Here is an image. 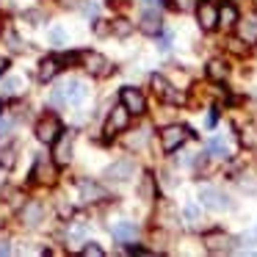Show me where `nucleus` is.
I'll return each instance as SVG.
<instances>
[{"label":"nucleus","instance_id":"obj_35","mask_svg":"<svg viewBox=\"0 0 257 257\" xmlns=\"http://www.w3.org/2000/svg\"><path fill=\"white\" fill-rule=\"evenodd\" d=\"M58 210H61V216H69V213H72V207H69V205H61Z\"/></svg>","mask_w":257,"mask_h":257},{"label":"nucleus","instance_id":"obj_16","mask_svg":"<svg viewBox=\"0 0 257 257\" xmlns=\"http://www.w3.org/2000/svg\"><path fill=\"white\" fill-rule=\"evenodd\" d=\"M78 188H80V196H83V202H102V199L108 196L102 185L89 183V180H80V183H78Z\"/></svg>","mask_w":257,"mask_h":257},{"label":"nucleus","instance_id":"obj_18","mask_svg":"<svg viewBox=\"0 0 257 257\" xmlns=\"http://www.w3.org/2000/svg\"><path fill=\"white\" fill-rule=\"evenodd\" d=\"M229 243H232V238L224 232H207L205 235V246L210 251H224V249H229Z\"/></svg>","mask_w":257,"mask_h":257},{"label":"nucleus","instance_id":"obj_24","mask_svg":"<svg viewBox=\"0 0 257 257\" xmlns=\"http://www.w3.org/2000/svg\"><path fill=\"white\" fill-rule=\"evenodd\" d=\"M207 152H210L213 158H227V155H229V152H227V144H224V139L207 141Z\"/></svg>","mask_w":257,"mask_h":257},{"label":"nucleus","instance_id":"obj_19","mask_svg":"<svg viewBox=\"0 0 257 257\" xmlns=\"http://www.w3.org/2000/svg\"><path fill=\"white\" fill-rule=\"evenodd\" d=\"M34 177H36V180H45V183H53V180H56V169L47 163V158H39V161H36Z\"/></svg>","mask_w":257,"mask_h":257},{"label":"nucleus","instance_id":"obj_32","mask_svg":"<svg viewBox=\"0 0 257 257\" xmlns=\"http://www.w3.org/2000/svg\"><path fill=\"white\" fill-rule=\"evenodd\" d=\"M83 12H86V14H91V17H94V14H97V6H94V3H86V6H83Z\"/></svg>","mask_w":257,"mask_h":257},{"label":"nucleus","instance_id":"obj_13","mask_svg":"<svg viewBox=\"0 0 257 257\" xmlns=\"http://www.w3.org/2000/svg\"><path fill=\"white\" fill-rule=\"evenodd\" d=\"M111 235L119 240V243H130V240L139 238V227H136L133 221H116L111 227Z\"/></svg>","mask_w":257,"mask_h":257},{"label":"nucleus","instance_id":"obj_25","mask_svg":"<svg viewBox=\"0 0 257 257\" xmlns=\"http://www.w3.org/2000/svg\"><path fill=\"white\" fill-rule=\"evenodd\" d=\"M0 166L3 169H12L14 166V150L9 147V150H0Z\"/></svg>","mask_w":257,"mask_h":257},{"label":"nucleus","instance_id":"obj_3","mask_svg":"<svg viewBox=\"0 0 257 257\" xmlns=\"http://www.w3.org/2000/svg\"><path fill=\"white\" fill-rule=\"evenodd\" d=\"M185 139H188V127H183V124H169V127L161 133L163 152H177L180 147L185 144Z\"/></svg>","mask_w":257,"mask_h":257},{"label":"nucleus","instance_id":"obj_14","mask_svg":"<svg viewBox=\"0 0 257 257\" xmlns=\"http://www.w3.org/2000/svg\"><path fill=\"white\" fill-rule=\"evenodd\" d=\"M150 83H152V89H155V94L161 97V100H169V102H180V100H183L180 94H174V91H172V83H169L163 75H152Z\"/></svg>","mask_w":257,"mask_h":257},{"label":"nucleus","instance_id":"obj_5","mask_svg":"<svg viewBox=\"0 0 257 257\" xmlns=\"http://www.w3.org/2000/svg\"><path fill=\"white\" fill-rule=\"evenodd\" d=\"M80 58H83V67L89 69V75H94V78H105V75L111 72V64H108V58L100 56V53L89 50V53H83Z\"/></svg>","mask_w":257,"mask_h":257},{"label":"nucleus","instance_id":"obj_1","mask_svg":"<svg viewBox=\"0 0 257 257\" xmlns=\"http://www.w3.org/2000/svg\"><path fill=\"white\" fill-rule=\"evenodd\" d=\"M72 147H75V133H64L58 136L56 141H53V163L56 166H67L69 161H72Z\"/></svg>","mask_w":257,"mask_h":257},{"label":"nucleus","instance_id":"obj_26","mask_svg":"<svg viewBox=\"0 0 257 257\" xmlns=\"http://www.w3.org/2000/svg\"><path fill=\"white\" fill-rule=\"evenodd\" d=\"M83 257H105V251H102L97 243H86L83 246Z\"/></svg>","mask_w":257,"mask_h":257},{"label":"nucleus","instance_id":"obj_6","mask_svg":"<svg viewBox=\"0 0 257 257\" xmlns=\"http://www.w3.org/2000/svg\"><path fill=\"white\" fill-rule=\"evenodd\" d=\"M199 202L205 207H210V210H227L229 207V199L221 194V191L210 188V185H202L199 188Z\"/></svg>","mask_w":257,"mask_h":257},{"label":"nucleus","instance_id":"obj_2","mask_svg":"<svg viewBox=\"0 0 257 257\" xmlns=\"http://www.w3.org/2000/svg\"><path fill=\"white\" fill-rule=\"evenodd\" d=\"M83 94H86L83 83L72 78V80H67L61 89L53 91V102H69V105H80V102H83Z\"/></svg>","mask_w":257,"mask_h":257},{"label":"nucleus","instance_id":"obj_22","mask_svg":"<svg viewBox=\"0 0 257 257\" xmlns=\"http://www.w3.org/2000/svg\"><path fill=\"white\" fill-rule=\"evenodd\" d=\"M20 86H23V78H9V80L0 83V94H3V97H14V94H20Z\"/></svg>","mask_w":257,"mask_h":257},{"label":"nucleus","instance_id":"obj_30","mask_svg":"<svg viewBox=\"0 0 257 257\" xmlns=\"http://www.w3.org/2000/svg\"><path fill=\"white\" fill-rule=\"evenodd\" d=\"M185 216H188L191 221H196V218H199V210H196L194 205H188V207H185Z\"/></svg>","mask_w":257,"mask_h":257},{"label":"nucleus","instance_id":"obj_36","mask_svg":"<svg viewBox=\"0 0 257 257\" xmlns=\"http://www.w3.org/2000/svg\"><path fill=\"white\" fill-rule=\"evenodd\" d=\"M6 67H9V61H6V58H3V56H0V75L6 72Z\"/></svg>","mask_w":257,"mask_h":257},{"label":"nucleus","instance_id":"obj_11","mask_svg":"<svg viewBox=\"0 0 257 257\" xmlns=\"http://www.w3.org/2000/svg\"><path fill=\"white\" fill-rule=\"evenodd\" d=\"M238 39L246 42V45H257V17L254 14L238 20Z\"/></svg>","mask_w":257,"mask_h":257},{"label":"nucleus","instance_id":"obj_10","mask_svg":"<svg viewBox=\"0 0 257 257\" xmlns=\"http://www.w3.org/2000/svg\"><path fill=\"white\" fill-rule=\"evenodd\" d=\"M105 174H108L111 180H119V183H124V180H130V177L136 174V163L130 161V158H122V161L111 163Z\"/></svg>","mask_w":257,"mask_h":257},{"label":"nucleus","instance_id":"obj_23","mask_svg":"<svg viewBox=\"0 0 257 257\" xmlns=\"http://www.w3.org/2000/svg\"><path fill=\"white\" fill-rule=\"evenodd\" d=\"M111 31H113V36L124 39V36L133 34V23H127V20H113V23H111Z\"/></svg>","mask_w":257,"mask_h":257},{"label":"nucleus","instance_id":"obj_28","mask_svg":"<svg viewBox=\"0 0 257 257\" xmlns=\"http://www.w3.org/2000/svg\"><path fill=\"white\" fill-rule=\"evenodd\" d=\"M6 39H9V45H12V50H23V45H20L17 34H12V31H6Z\"/></svg>","mask_w":257,"mask_h":257},{"label":"nucleus","instance_id":"obj_7","mask_svg":"<svg viewBox=\"0 0 257 257\" xmlns=\"http://www.w3.org/2000/svg\"><path fill=\"white\" fill-rule=\"evenodd\" d=\"M119 97H122V102L127 105V111L133 113V116H141V113L147 111V100H144V94H141L139 89H133V86H124Z\"/></svg>","mask_w":257,"mask_h":257},{"label":"nucleus","instance_id":"obj_8","mask_svg":"<svg viewBox=\"0 0 257 257\" xmlns=\"http://www.w3.org/2000/svg\"><path fill=\"white\" fill-rule=\"evenodd\" d=\"M127 124H130V111H127V105H116L111 111V116H108V124H105V133L108 136H116L119 130H127Z\"/></svg>","mask_w":257,"mask_h":257},{"label":"nucleus","instance_id":"obj_12","mask_svg":"<svg viewBox=\"0 0 257 257\" xmlns=\"http://www.w3.org/2000/svg\"><path fill=\"white\" fill-rule=\"evenodd\" d=\"M42 216H45V207H42L39 202H25L23 210H20V221H23L25 227H36V224L42 221Z\"/></svg>","mask_w":257,"mask_h":257},{"label":"nucleus","instance_id":"obj_37","mask_svg":"<svg viewBox=\"0 0 257 257\" xmlns=\"http://www.w3.org/2000/svg\"><path fill=\"white\" fill-rule=\"evenodd\" d=\"M0 254H9V243H6V240H0Z\"/></svg>","mask_w":257,"mask_h":257},{"label":"nucleus","instance_id":"obj_21","mask_svg":"<svg viewBox=\"0 0 257 257\" xmlns=\"http://www.w3.org/2000/svg\"><path fill=\"white\" fill-rule=\"evenodd\" d=\"M227 75H229V69H227V64L224 61H218V58H213L210 64H207V78L210 80H227Z\"/></svg>","mask_w":257,"mask_h":257},{"label":"nucleus","instance_id":"obj_33","mask_svg":"<svg viewBox=\"0 0 257 257\" xmlns=\"http://www.w3.org/2000/svg\"><path fill=\"white\" fill-rule=\"evenodd\" d=\"M158 47H161V50H169V36H161V42H158Z\"/></svg>","mask_w":257,"mask_h":257},{"label":"nucleus","instance_id":"obj_31","mask_svg":"<svg viewBox=\"0 0 257 257\" xmlns=\"http://www.w3.org/2000/svg\"><path fill=\"white\" fill-rule=\"evenodd\" d=\"M25 17L31 20V25H39V23H36V20H42V14H39V12H28V14H25Z\"/></svg>","mask_w":257,"mask_h":257},{"label":"nucleus","instance_id":"obj_29","mask_svg":"<svg viewBox=\"0 0 257 257\" xmlns=\"http://www.w3.org/2000/svg\"><path fill=\"white\" fill-rule=\"evenodd\" d=\"M9 133H12V122L9 119H0V139H6Z\"/></svg>","mask_w":257,"mask_h":257},{"label":"nucleus","instance_id":"obj_17","mask_svg":"<svg viewBox=\"0 0 257 257\" xmlns=\"http://www.w3.org/2000/svg\"><path fill=\"white\" fill-rule=\"evenodd\" d=\"M58 64H61V61H58L56 56L42 58V61H39V80H42V83H47V80H53V78H56V75H58V69H61Z\"/></svg>","mask_w":257,"mask_h":257},{"label":"nucleus","instance_id":"obj_4","mask_svg":"<svg viewBox=\"0 0 257 257\" xmlns=\"http://www.w3.org/2000/svg\"><path fill=\"white\" fill-rule=\"evenodd\" d=\"M58 136H61V122H58V116H53V113L36 124V139H39L42 144H53Z\"/></svg>","mask_w":257,"mask_h":257},{"label":"nucleus","instance_id":"obj_20","mask_svg":"<svg viewBox=\"0 0 257 257\" xmlns=\"http://www.w3.org/2000/svg\"><path fill=\"white\" fill-rule=\"evenodd\" d=\"M218 25H224V28L238 25V9H235L232 3H227V6L218 9Z\"/></svg>","mask_w":257,"mask_h":257},{"label":"nucleus","instance_id":"obj_15","mask_svg":"<svg viewBox=\"0 0 257 257\" xmlns=\"http://www.w3.org/2000/svg\"><path fill=\"white\" fill-rule=\"evenodd\" d=\"M139 28L144 31L147 36H158V34H161V28H163L161 14H158V12H152V9H147V12H144V17H141V23H139Z\"/></svg>","mask_w":257,"mask_h":257},{"label":"nucleus","instance_id":"obj_9","mask_svg":"<svg viewBox=\"0 0 257 257\" xmlns=\"http://www.w3.org/2000/svg\"><path fill=\"white\" fill-rule=\"evenodd\" d=\"M196 20H199L202 31H213L218 25V9L205 0V3H199V6H196Z\"/></svg>","mask_w":257,"mask_h":257},{"label":"nucleus","instance_id":"obj_27","mask_svg":"<svg viewBox=\"0 0 257 257\" xmlns=\"http://www.w3.org/2000/svg\"><path fill=\"white\" fill-rule=\"evenodd\" d=\"M144 139H147V133H144V130H139V136H130V139H127V147H141V144H144Z\"/></svg>","mask_w":257,"mask_h":257},{"label":"nucleus","instance_id":"obj_34","mask_svg":"<svg viewBox=\"0 0 257 257\" xmlns=\"http://www.w3.org/2000/svg\"><path fill=\"white\" fill-rule=\"evenodd\" d=\"M94 31H97V34H100V36H102V34H108V28H105V25H102V23H97V25H94Z\"/></svg>","mask_w":257,"mask_h":257}]
</instances>
